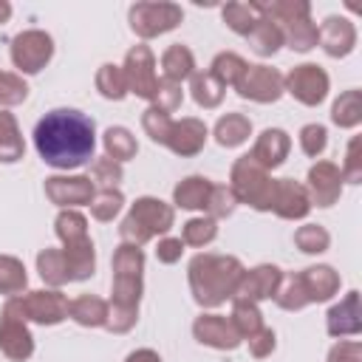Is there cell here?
<instances>
[{
  "instance_id": "cell-1",
  "label": "cell",
  "mask_w": 362,
  "mask_h": 362,
  "mask_svg": "<svg viewBox=\"0 0 362 362\" xmlns=\"http://www.w3.org/2000/svg\"><path fill=\"white\" fill-rule=\"evenodd\" d=\"M42 161L71 170L93 156V122L79 110H51L34 130Z\"/></svg>"
},
{
  "instance_id": "cell-2",
  "label": "cell",
  "mask_w": 362,
  "mask_h": 362,
  "mask_svg": "<svg viewBox=\"0 0 362 362\" xmlns=\"http://www.w3.org/2000/svg\"><path fill=\"white\" fill-rule=\"evenodd\" d=\"M181 8L173 3H136L130 8V23L133 31H139L141 37H153L161 31H170L175 23H181Z\"/></svg>"
},
{
  "instance_id": "cell-3",
  "label": "cell",
  "mask_w": 362,
  "mask_h": 362,
  "mask_svg": "<svg viewBox=\"0 0 362 362\" xmlns=\"http://www.w3.org/2000/svg\"><path fill=\"white\" fill-rule=\"evenodd\" d=\"M11 57H14V62H17L23 71L34 74V71H40V68L48 62V57H51V37L42 34V31H25V34H20V37L14 40Z\"/></svg>"
},
{
  "instance_id": "cell-4",
  "label": "cell",
  "mask_w": 362,
  "mask_h": 362,
  "mask_svg": "<svg viewBox=\"0 0 362 362\" xmlns=\"http://www.w3.org/2000/svg\"><path fill=\"white\" fill-rule=\"evenodd\" d=\"M170 221H173V215H170L167 206H161V201H150V198H144V201L136 204L133 215L124 221V235L133 232L136 226H144V229H141V240H144V238L153 235L156 229H158V232L167 229Z\"/></svg>"
},
{
  "instance_id": "cell-5",
  "label": "cell",
  "mask_w": 362,
  "mask_h": 362,
  "mask_svg": "<svg viewBox=\"0 0 362 362\" xmlns=\"http://www.w3.org/2000/svg\"><path fill=\"white\" fill-rule=\"evenodd\" d=\"M124 82H130L136 88V93L141 96H153L158 90V82L153 76V57L144 45L133 48L127 54V74H124Z\"/></svg>"
},
{
  "instance_id": "cell-6",
  "label": "cell",
  "mask_w": 362,
  "mask_h": 362,
  "mask_svg": "<svg viewBox=\"0 0 362 362\" xmlns=\"http://www.w3.org/2000/svg\"><path fill=\"white\" fill-rule=\"evenodd\" d=\"M325 85H328V79H325V74L317 65H300V68H294L288 74L291 93L300 96L308 105H314V102H320L325 96Z\"/></svg>"
},
{
  "instance_id": "cell-7",
  "label": "cell",
  "mask_w": 362,
  "mask_h": 362,
  "mask_svg": "<svg viewBox=\"0 0 362 362\" xmlns=\"http://www.w3.org/2000/svg\"><path fill=\"white\" fill-rule=\"evenodd\" d=\"M240 93L243 96H252V99H260V102L277 99V93H280V76L272 68H263V65L246 68V74L240 79Z\"/></svg>"
},
{
  "instance_id": "cell-8",
  "label": "cell",
  "mask_w": 362,
  "mask_h": 362,
  "mask_svg": "<svg viewBox=\"0 0 362 362\" xmlns=\"http://www.w3.org/2000/svg\"><path fill=\"white\" fill-rule=\"evenodd\" d=\"M322 42H325L328 54H345L354 42V28L342 17H328L325 31H322Z\"/></svg>"
},
{
  "instance_id": "cell-9",
  "label": "cell",
  "mask_w": 362,
  "mask_h": 362,
  "mask_svg": "<svg viewBox=\"0 0 362 362\" xmlns=\"http://www.w3.org/2000/svg\"><path fill=\"white\" fill-rule=\"evenodd\" d=\"M0 345H3V351H6L8 356H14V359H23V356L31 354V337L25 334L23 325H17V322H11V320H6V325L0 328Z\"/></svg>"
},
{
  "instance_id": "cell-10",
  "label": "cell",
  "mask_w": 362,
  "mask_h": 362,
  "mask_svg": "<svg viewBox=\"0 0 362 362\" xmlns=\"http://www.w3.org/2000/svg\"><path fill=\"white\" fill-rule=\"evenodd\" d=\"M263 17V11H260V6H249V3H232V6H226L223 8V20L235 28V31H240V34H249L255 25H257V20Z\"/></svg>"
},
{
  "instance_id": "cell-11",
  "label": "cell",
  "mask_w": 362,
  "mask_h": 362,
  "mask_svg": "<svg viewBox=\"0 0 362 362\" xmlns=\"http://www.w3.org/2000/svg\"><path fill=\"white\" fill-rule=\"evenodd\" d=\"M195 331H198L201 342H212V345H221V348H232V345L238 342V339L232 337L229 325H226L223 320H215V317L201 320V322L195 325Z\"/></svg>"
},
{
  "instance_id": "cell-12",
  "label": "cell",
  "mask_w": 362,
  "mask_h": 362,
  "mask_svg": "<svg viewBox=\"0 0 362 362\" xmlns=\"http://www.w3.org/2000/svg\"><path fill=\"white\" fill-rule=\"evenodd\" d=\"M48 192H51L54 201H71V198L85 201L90 195L85 178H51L48 181Z\"/></svg>"
},
{
  "instance_id": "cell-13",
  "label": "cell",
  "mask_w": 362,
  "mask_h": 362,
  "mask_svg": "<svg viewBox=\"0 0 362 362\" xmlns=\"http://www.w3.org/2000/svg\"><path fill=\"white\" fill-rule=\"evenodd\" d=\"M249 37H252L257 54H272V51H277V45H280V31L272 25V20H269L266 14L257 20V25L249 31Z\"/></svg>"
},
{
  "instance_id": "cell-14",
  "label": "cell",
  "mask_w": 362,
  "mask_h": 362,
  "mask_svg": "<svg viewBox=\"0 0 362 362\" xmlns=\"http://www.w3.org/2000/svg\"><path fill=\"white\" fill-rule=\"evenodd\" d=\"M164 71H167L170 79H184L192 71V54L184 45H173L164 54Z\"/></svg>"
},
{
  "instance_id": "cell-15",
  "label": "cell",
  "mask_w": 362,
  "mask_h": 362,
  "mask_svg": "<svg viewBox=\"0 0 362 362\" xmlns=\"http://www.w3.org/2000/svg\"><path fill=\"white\" fill-rule=\"evenodd\" d=\"M206 192H209V184H206L204 178H187V181L175 189V198H178L181 206H204Z\"/></svg>"
},
{
  "instance_id": "cell-16",
  "label": "cell",
  "mask_w": 362,
  "mask_h": 362,
  "mask_svg": "<svg viewBox=\"0 0 362 362\" xmlns=\"http://www.w3.org/2000/svg\"><path fill=\"white\" fill-rule=\"evenodd\" d=\"M266 153H269L266 164L274 167V164L283 161V153H286V136H283L280 130H266V133H263V139H260L255 156H266Z\"/></svg>"
},
{
  "instance_id": "cell-17",
  "label": "cell",
  "mask_w": 362,
  "mask_h": 362,
  "mask_svg": "<svg viewBox=\"0 0 362 362\" xmlns=\"http://www.w3.org/2000/svg\"><path fill=\"white\" fill-rule=\"evenodd\" d=\"M14 136H17V133H14L11 116H8V113H0V156H3L6 161H14V158L20 156V150H23L20 139H14Z\"/></svg>"
},
{
  "instance_id": "cell-18",
  "label": "cell",
  "mask_w": 362,
  "mask_h": 362,
  "mask_svg": "<svg viewBox=\"0 0 362 362\" xmlns=\"http://www.w3.org/2000/svg\"><path fill=\"white\" fill-rule=\"evenodd\" d=\"M246 133H249V124H246L240 116H226V119H221V124H218V139H221V144H238V141L246 139Z\"/></svg>"
},
{
  "instance_id": "cell-19",
  "label": "cell",
  "mask_w": 362,
  "mask_h": 362,
  "mask_svg": "<svg viewBox=\"0 0 362 362\" xmlns=\"http://www.w3.org/2000/svg\"><path fill=\"white\" fill-rule=\"evenodd\" d=\"M215 74H218L223 82H240V76L246 74V65H243V59L235 57V54H221V57L215 59Z\"/></svg>"
},
{
  "instance_id": "cell-20",
  "label": "cell",
  "mask_w": 362,
  "mask_h": 362,
  "mask_svg": "<svg viewBox=\"0 0 362 362\" xmlns=\"http://www.w3.org/2000/svg\"><path fill=\"white\" fill-rule=\"evenodd\" d=\"M105 144H107V150L113 153V158H127V156H133V150H136L130 133L122 130V127H110L107 136H105Z\"/></svg>"
},
{
  "instance_id": "cell-21",
  "label": "cell",
  "mask_w": 362,
  "mask_h": 362,
  "mask_svg": "<svg viewBox=\"0 0 362 362\" xmlns=\"http://www.w3.org/2000/svg\"><path fill=\"white\" fill-rule=\"evenodd\" d=\"M25 283V274L20 269V263L8 260V257H0V291H14Z\"/></svg>"
},
{
  "instance_id": "cell-22",
  "label": "cell",
  "mask_w": 362,
  "mask_h": 362,
  "mask_svg": "<svg viewBox=\"0 0 362 362\" xmlns=\"http://www.w3.org/2000/svg\"><path fill=\"white\" fill-rule=\"evenodd\" d=\"M71 311H74V317H76L79 322H102V317H105V305H102L99 300H90V297L76 300V303L71 305Z\"/></svg>"
},
{
  "instance_id": "cell-23",
  "label": "cell",
  "mask_w": 362,
  "mask_h": 362,
  "mask_svg": "<svg viewBox=\"0 0 362 362\" xmlns=\"http://www.w3.org/2000/svg\"><path fill=\"white\" fill-rule=\"evenodd\" d=\"M124 85H127L124 76H122L113 65H105V68H102V74H99V88H102L105 96H116V99H119V96L124 93Z\"/></svg>"
},
{
  "instance_id": "cell-24",
  "label": "cell",
  "mask_w": 362,
  "mask_h": 362,
  "mask_svg": "<svg viewBox=\"0 0 362 362\" xmlns=\"http://www.w3.org/2000/svg\"><path fill=\"white\" fill-rule=\"evenodd\" d=\"M212 235H215L212 221H192V223H187V240H192V243H204Z\"/></svg>"
},
{
  "instance_id": "cell-25",
  "label": "cell",
  "mask_w": 362,
  "mask_h": 362,
  "mask_svg": "<svg viewBox=\"0 0 362 362\" xmlns=\"http://www.w3.org/2000/svg\"><path fill=\"white\" fill-rule=\"evenodd\" d=\"M297 240H300V246H303L305 252H320L328 238H325V232H320V229H305V232L297 235Z\"/></svg>"
},
{
  "instance_id": "cell-26",
  "label": "cell",
  "mask_w": 362,
  "mask_h": 362,
  "mask_svg": "<svg viewBox=\"0 0 362 362\" xmlns=\"http://www.w3.org/2000/svg\"><path fill=\"white\" fill-rule=\"evenodd\" d=\"M303 144H305V150H308V153L322 150V147H325V130H322V127H317V124L305 127V130H303Z\"/></svg>"
},
{
  "instance_id": "cell-27",
  "label": "cell",
  "mask_w": 362,
  "mask_h": 362,
  "mask_svg": "<svg viewBox=\"0 0 362 362\" xmlns=\"http://www.w3.org/2000/svg\"><path fill=\"white\" fill-rule=\"evenodd\" d=\"M209 90H212V76H195V99L201 105H215L218 102V96H212Z\"/></svg>"
},
{
  "instance_id": "cell-28",
  "label": "cell",
  "mask_w": 362,
  "mask_h": 362,
  "mask_svg": "<svg viewBox=\"0 0 362 362\" xmlns=\"http://www.w3.org/2000/svg\"><path fill=\"white\" fill-rule=\"evenodd\" d=\"M99 204H102V206H96L93 212H96L99 218H110V215H113V212L119 209V204H122V198H119V195H110V192H107V195H105V198H102Z\"/></svg>"
},
{
  "instance_id": "cell-29",
  "label": "cell",
  "mask_w": 362,
  "mask_h": 362,
  "mask_svg": "<svg viewBox=\"0 0 362 362\" xmlns=\"http://www.w3.org/2000/svg\"><path fill=\"white\" fill-rule=\"evenodd\" d=\"M178 252H181V243L178 240H167V243H161V260H175L178 257Z\"/></svg>"
},
{
  "instance_id": "cell-30",
  "label": "cell",
  "mask_w": 362,
  "mask_h": 362,
  "mask_svg": "<svg viewBox=\"0 0 362 362\" xmlns=\"http://www.w3.org/2000/svg\"><path fill=\"white\" fill-rule=\"evenodd\" d=\"M127 362H158V356L150 354V351H139V354H133Z\"/></svg>"
},
{
  "instance_id": "cell-31",
  "label": "cell",
  "mask_w": 362,
  "mask_h": 362,
  "mask_svg": "<svg viewBox=\"0 0 362 362\" xmlns=\"http://www.w3.org/2000/svg\"><path fill=\"white\" fill-rule=\"evenodd\" d=\"M8 14H11V6H8V3H0V23H3Z\"/></svg>"
}]
</instances>
